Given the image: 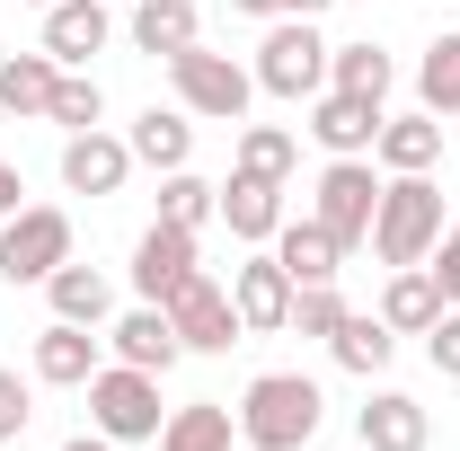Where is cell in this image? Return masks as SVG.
Wrapping results in <instances>:
<instances>
[{
    "instance_id": "6da1fadb",
    "label": "cell",
    "mask_w": 460,
    "mask_h": 451,
    "mask_svg": "<svg viewBox=\"0 0 460 451\" xmlns=\"http://www.w3.org/2000/svg\"><path fill=\"white\" fill-rule=\"evenodd\" d=\"M319 381H301V372H257L248 381V398H239V434L257 451H301L310 434H319Z\"/></svg>"
},
{
    "instance_id": "7a4b0ae2",
    "label": "cell",
    "mask_w": 460,
    "mask_h": 451,
    "mask_svg": "<svg viewBox=\"0 0 460 451\" xmlns=\"http://www.w3.org/2000/svg\"><path fill=\"white\" fill-rule=\"evenodd\" d=\"M434 239H443V186H434V177H399V186H381V213H372V248H381V266H425Z\"/></svg>"
},
{
    "instance_id": "3957f363",
    "label": "cell",
    "mask_w": 460,
    "mask_h": 451,
    "mask_svg": "<svg viewBox=\"0 0 460 451\" xmlns=\"http://www.w3.org/2000/svg\"><path fill=\"white\" fill-rule=\"evenodd\" d=\"M89 416L107 443H151L169 416H160V372H133V363H98L89 372Z\"/></svg>"
},
{
    "instance_id": "277c9868",
    "label": "cell",
    "mask_w": 460,
    "mask_h": 451,
    "mask_svg": "<svg viewBox=\"0 0 460 451\" xmlns=\"http://www.w3.org/2000/svg\"><path fill=\"white\" fill-rule=\"evenodd\" d=\"M71 257V213H54V204H18L9 222H0V275L9 283H45Z\"/></svg>"
},
{
    "instance_id": "5b68a950",
    "label": "cell",
    "mask_w": 460,
    "mask_h": 451,
    "mask_svg": "<svg viewBox=\"0 0 460 451\" xmlns=\"http://www.w3.org/2000/svg\"><path fill=\"white\" fill-rule=\"evenodd\" d=\"M169 80H177V98H186L195 115H213V124H239V115H248V89H257L230 54H204V45L169 54Z\"/></svg>"
},
{
    "instance_id": "8992f818",
    "label": "cell",
    "mask_w": 460,
    "mask_h": 451,
    "mask_svg": "<svg viewBox=\"0 0 460 451\" xmlns=\"http://www.w3.org/2000/svg\"><path fill=\"white\" fill-rule=\"evenodd\" d=\"M319 80H328L319 27H310V18H284V27L257 45V89H275V98H319Z\"/></svg>"
},
{
    "instance_id": "52a82bcc",
    "label": "cell",
    "mask_w": 460,
    "mask_h": 451,
    "mask_svg": "<svg viewBox=\"0 0 460 451\" xmlns=\"http://www.w3.org/2000/svg\"><path fill=\"white\" fill-rule=\"evenodd\" d=\"M160 310H169L177 345H195V354H230V345H239V310H230V292H222L213 275H204V266L177 283Z\"/></svg>"
},
{
    "instance_id": "ba28073f",
    "label": "cell",
    "mask_w": 460,
    "mask_h": 451,
    "mask_svg": "<svg viewBox=\"0 0 460 451\" xmlns=\"http://www.w3.org/2000/svg\"><path fill=\"white\" fill-rule=\"evenodd\" d=\"M372 213H381L372 169H363V160H328V177H319V213H310V222H328L337 248H354V239H372Z\"/></svg>"
},
{
    "instance_id": "9c48e42d",
    "label": "cell",
    "mask_w": 460,
    "mask_h": 451,
    "mask_svg": "<svg viewBox=\"0 0 460 451\" xmlns=\"http://www.w3.org/2000/svg\"><path fill=\"white\" fill-rule=\"evenodd\" d=\"M186 275H195V230L151 222V230H142V248H133V292H142V301H169Z\"/></svg>"
},
{
    "instance_id": "30bf717a",
    "label": "cell",
    "mask_w": 460,
    "mask_h": 451,
    "mask_svg": "<svg viewBox=\"0 0 460 451\" xmlns=\"http://www.w3.org/2000/svg\"><path fill=\"white\" fill-rule=\"evenodd\" d=\"M230 310H239V328H284L292 319V275H284V257H248L239 275H230Z\"/></svg>"
},
{
    "instance_id": "8fae6325",
    "label": "cell",
    "mask_w": 460,
    "mask_h": 451,
    "mask_svg": "<svg viewBox=\"0 0 460 451\" xmlns=\"http://www.w3.org/2000/svg\"><path fill=\"white\" fill-rule=\"evenodd\" d=\"M124 169H133V142H115V133H98V124L62 142V186H71V195H115Z\"/></svg>"
},
{
    "instance_id": "7c38bea8",
    "label": "cell",
    "mask_w": 460,
    "mask_h": 451,
    "mask_svg": "<svg viewBox=\"0 0 460 451\" xmlns=\"http://www.w3.org/2000/svg\"><path fill=\"white\" fill-rule=\"evenodd\" d=\"M177 354H186V345H177V328H169L160 301H142V310L115 319V363H133V372H169Z\"/></svg>"
},
{
    "instance_id": "4fadbf2b",
    "label": "cell",
    "mask_w": 460,
    "mask_h": 451,
    "mask_svg": "<svg viewBox=\"0 0 460 451\" xmlns=\"http://www.w3.org/2000/svg\"><path fill=\"white\" fill-rule=\"evenodd\" d=\"M222 222H230V239H275V230H284V186L239 169L222 186Z\"/></svg>"
},
{
    "instance_id": "5bb4252c",
    "label": "cell",
    "mask_w": 460,
    "mask_h": 451,
    "mask_svg": "<svg viewBox=\"0 0 460 451\" xmlns=\"http://www.w3.org/2000/svg\"><path fill=\"white\" fill-rule=\"evenodd\" d=\"M89 372H98V337H89L80 319H54V328L36 337V381H62V390H89Z\"/></svg>"
},
{
    "instance_id": "9a60e30c",
    "label": "cell",
    "mask_w": 460,
    "mask_h": 451,
    "mask_svg": "<svg viewBox=\"0 0 460 451\" xmlns=\"http://www.w3.org/2000/svg\"><path fill=\"white\" fill-rule=\"evenodd\" d=\"M310 133H319L337 160H354V151H372V142H381V107H372V98L328 89V98H319V115H310Z\"/></svg>"
},
{
    "instance_id": "2e32d148",
    "label": "cell",
    "mask_w": 460,
    "mask_h": 451,
    "mask_svg": "<svg viewBox=\"0 0 460 451\" xmlns=\"http://www.w3.org/2000/svg\"><path fill=\"white\" fill-rule=\"evenodd\" d=\"M372 151L399 177H425L443 160V115H381V142H372Z\"/></svg>"
},
{
    "instance_id": "e0dca14e",
    "label": "cell",
    "mask_w": 460,
    "mask_h": 451,
    "mask_svg": "<svg viewBox=\"0 0 460 451\" xmlns=\"http://www.w3.org/2000/svg\"><path fill=\"white\" fill-rule=\"evenodd\" d=\"M107 45V0H54L45 9V54L54 62H89Z\"/></svg>"
},
{
    "instance_id": "ac0fdd59",
    "label": "cell",
    "mask_w": 460,
    "mask_h": 451,
    "mask_svg": "<svg viewBox=\"0 0 460 451\" xmlns=\"http://www.w3.org/2000/svg\"><path fill=\"white\" fill-rule=\"evenodd\" d=\"M275 257H284L292 283H337V257H345V248H337V230H328V222H284V230H275Z\"/></svg>"
},
{
    "instance_id": "d6986e66",
    "label": "cell",
    "mask_w": 460,
    "mask_h": 451,
    "mask_svg": "<svg viewBox=\"0 0 460 451\" xmlns=\"http://www.w3.org/2000/svg\"><path fill=\"white\" fill-rule=\"evenodd\" d=\"M381 319H390V337H425V328L443 319L434 275H425V266H399V275H390V292H381Z\"/></svg>"
},
{
    "instance_id": "ffe728a7",
    "label": "cell",
    "mask_w": 460,
    "mask_h": 451,
    "mask_svg": "<svg viewBox=\"0 0 460 451\" xmlns=\"http://www.w3.org/2000/svg\"><path fill=\"white\" fill-rule=\"evenodd\" d=\"M354 425H363V451H425V407L399 390H381Z\"/></svg>"
},
{
    "instance_id": "44dd1931",
    "label": "cell",
    "mask_w": 460,
    "mask_h": 451,
    "mask_svg": "<svg viewBox=\"0 0 460 451\" xmlns=\"http://www.w3.org/2000/svg\"><path fill=\"white\" fill-rule=\"evenodd\" d=\"M45 292H54V319H80V328H98V319L115 310L107 275H98V266H71V257H62L54 275H45Z\"/></svg>"
},
{
    "instance_id": "7402d4cb",
    "label": "cell",
    "mask_w": 460,
    "mask_h": 451,
    "mask_svg": "<svg viewBox=\"0 0 460 451\" xmlns=\"http://www.w3.org/2000/svg\"><path fill=\"white\" fill-rule=\"evenodd\" d=\"M133 45H142V54H186V45H195V0H142V9H133Z\"/></svg>"
},
{
    "instance_id": "603a6c76",
    "label": "cell",
    "mask_w": 460,
    "mask_h": 451,
    "mask_svg": "<svg viewBox=\"0 0 460 451\" xmlns=\"http://www.w3.org/2000/svg\"><path fill=\"white\" fill-rule=\"evenodd\" d=\"M54 80H62L54 54H9V62H0V107H9V115H45V107H54Z\"/></svg>"
},
{
    "instance_id": "cb8c5ba5",
    "label": "cell",
    "mask_w": 460,
    "mask_h": 451,
    "mask_svg": "<svg viewBox=\"0 0 460 451\" xmlns=\"http://www.w3.org/2000/svg\"><path fill=\"white\" fill-rule=\"evenodd\" d=\"M328 80H337L345 98H390V54L381 45H328Z\"/></svg>"
},
{
    "instance_id": "d4e9b609",
    "label": "cell",
    "mask_w": 460,
    "mask_h": 451,
    "mask_svg": "<svg viewBox=\"0 0 460 451\" xmlns=\"http://www.w3.org/2000/svg\"><path fill=\"white\" fill-rule=\"evenodd\" d=\"M328 345H337V363H345V372H381L399 337H390V319H372V310H345Z\"/></svg>"
},
{
    "instance_id": "484cf974",
    "label": "cell",
    "mask_w": 460,
    "mask_h": 451,
    "mask_svg": "<svg viewBox=\"0 0 460 451\" xmlns=\"http://www.w3.org/2000/svg\"><path fill=\"white\" fill-rule=\"evenodd\" d=\"M186 151H195V124L169 107H151L133 124V160H151V169H186Z\"/></svg>"
},
{
    "instance_id": "4316f807",
    "label": "cell",
    "mask_w": 460,
    "mask_h": 451,
    "mask_svg": "<svg viewBox=\"0 0 460 451\" xmlns=\"http://www.w3.org/2000/svg\"><path fill=\"white\" fill-rule=\"evenodd\" d=\"M160 451H230V407H177L169 425H160Z\"/></svg>"
},
{
    "instance_id": "83f0119b",
    "label": "cell",
    "mask_w": 460,
    "mask_h": 451,
    "mask_svg": "<svg viewBox=\"0 0 460 451\" xmlns=\"http://www.w3.org/2000/svg\"><path fill=\"white\" fill-rule=\"evenodd\" d=\"M416 89H425V115H460V36H434L425 45Z\"/></svg>"
},
{
    "instance_id": "f1b7e54d",
    "label": "cell",
    "mask_w": 460,
    "mask_h": 451,
    "mask_svg": "<svg viewBox=\"0 0 460 451\" xmlns=\"http://www.w3.org/2000/svg\"><path fill=\"white\" fill-rule=\"evenodd\" d=\"M213 213H222V186H204L195 169H169V186H160V222L195 230V222H213Z\"/></svg>"
},
{
    "instance_id": "f546056e",
    "label": "cell",
    "mask_w": 460,
    "mask_h": 451,
    "mask_svg": "<svg viewBox=\"0 0 460 451\" xmlns=\"http://www.w3.org/2000/svg\"><path fill=\"white\" fill-rule=\"evenodd\" d=\"M292 160H301V142L275 133V124H248V133H239V169H248V177H275V186H284Z\"/></svg>"
},
{
    "instance_id": "4dcf8cb0",
    "label": "cell",
    "mask_w": 460,
    "mask_h": 451,
    "mask_svg": "<svg viewBox=\"0 0 460 451\" xmlns=\"http://www.w3.org/2000/svg\"><path fill=\"white\" fill-rule=\"evenodd\" d=\"M337 319H345L337 283H292V319H284V328H301V337H337Z\"/></svg>"
},
{
    "instance_id": "1f68e13d",
    "label": "cell",
    "mask_w": 460,
    "mask_h": 451,
    "mask_svg": "<svg viewBox=\"0 0 460 451\" xmlns=\"http://www.w3.org/2000/svg\"><path fill=\"white\" fill-rule=\"evenodd\" d=\"M54 124H71V133H89L98 124V80H54Z\"/></svg>"
},
{
    "instance_id": "d6a6232c",
    "label": "cell",
    "mask_w": 460,
    "mask_h": 451,
    "mask_svg": "<svg viewBox=\"0 0 460 451\" xmlns=\"http://www.w3.org/2000/svg\"><path fill=\"white\" fill-rule=\"evenodd\" d=\"M434 292H443V310H460V222H443V239H434Z\"/></svg>"
},
{
    "instance_id": "836d02e7",
    "label": "cell",
    "mask_w": 460,
    "mask_h": 451,
    "mask_svg": "<svg viewBox=\"0 0 460 451\" xmlns=\"http://www.w3.org/2000/svg\"><path fill=\"white\" fill-rule=\"evenodd\" d=\"M425 354H434V372H443V381H460V310H443V319L425 328Z\"/></svg>"
},
{
    "instance_id": "e575fe53",
    "label": "cell",
    "mask_w": 460,
    "mask_h": 451,
    "mask_svg": "<svg viewBox=\"0 0 460 451\" xmlns=\"http://www.w3.org/2000/svg\"><path fill=\"white\" fill-rule=\"evenodd\" d=\"M36 407H27V381L18 372H0V443H18V425H27Z\"/></svg>"
},
{
    "instance_id": "d590c367",
    "label": "cell",
    "mask_w": 460,
    "mask_h": 451,
    "mask_svg": "<svg viewBox=\"0 0 460 451\" xmlns=\"http://www.w3.org/2000/svg\"><path fill=\"white\" fill-rule=\"evenodd\" d=\"M18 195H27V186H18V169H9V160H0V222L18 213Z\"/></svg>"
},
{
    "instance_id": "8d00e7d4",
    "label": "cell",
    "mask_w": 460,
    "mask_h": 451,
    "mask_svg": "<svg viewBox=\"0 0 460 451\" xmlns=\"http://www.w3.org/2000/svg\"><path fill=\"white\" fill-rule=\"evenodd\" d=\"M230 9H239V18H275L284 0H230Z\"/></svg>"
},
{
    "instance_id": "74e56055",
    "label": "cell",
    "mask_w": 460,
    "mask_h": 451,
    "mask_svg": "<svg viewBox=\"0 0 460 451\" xmlns=\"http://www.w3.org/2000/svg\"><path fill=\"white\" fill-rule=\"evenodd\" d=\"M284 9H292V18H319V9H328V0H284Z\"/></svg>"
},
{
    "instance_id": "f35d334b",
    "label": "cell",
    "mask_w": 460,
    "mask_h": 451,
    "mask_svg": "<svg viewBox=\"0 0 460 451\" xmlns=\"http://www.w3.org/2000/svg\"><path fill=\"white\" fill-rule=\"evenodd\" d=\"M71 451H115V443H107V434H80V443H71Z\"/></svg>"
},
{
    "instance_id": "ab89813d",
    "label": "cell",
    "mask_w": 460,
    "mask_h": 451,
    "mask_svg": "<svg viewBox=\"0 0 460 451\" xmlns=\"http://www.w3.org/2000/svg\"><path fill=\"white\" fill-rule=\"evenodd\" d=\"M36 9H54V0H36Z\"/></svg>"
}]
</instances>
